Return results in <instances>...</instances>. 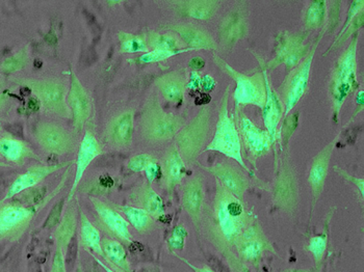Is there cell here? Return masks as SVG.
Masks as SVG:
<instances>
[{
    "label": "cell",
    "instance_id": "e0dca14e",
    "mask_svg": "<svg viewBox=\"0 0 364 272\" xmlns=\"http://www.w3.org/2000/svg\"><path fill=\"white\" fill-rule=\"evenodd\" d=\"M0 157L17 165H22L29 159H38L37 155L24 141L14 137L0 138Z\"/></svg>",
    "mask_w": 364,
    "mask_h": 272
},
{
    "label": "cell",
    "instance_id": "8fae6325",
    "mask_svg": "<svg viewBox=\"0 0 364 272\" xmlns=\"http://www.w3.org/2000/svg\"><path fill=\"white\" fill-rule=\"evenodd\" d=\"M237 87L235 99L237 104H254L262 107L266 103V92L262 80L257 75L248 77L237 76Z\"/></svg>",
    "mask_w": 364,
    "mask_h": 272
},
{
    "label": "cell",
    "instance_id": "4316f807",
    "mask_svg": "<svg viewBox=\"0 0 364 272\" xmlns=\"http://www.w3.org/2000/svg\"><path fill=\"white\" fill-rule=\"evenodd\" d=\"M119 210L125 215L128 224H132L139 233L146 234L154 229V218L143 209L134 206L118 207Z\"/></svg>",
    "mask_w": 364,
    "mask_h": 272
},
{
    "label": "cell",
    "instance_id": "e575fe53",
    "mask_svg": "<svg viewBox=\"0 0 364 272\" xmlns=\"http://www.w3.org/2000/svg\"><path fill=\"white\" fill-rule=\"evenodd\" d=\"M26 62H28V55L24 51H21V53L11 56L10 58L4 60V64H2V70L6 73H11V72L24 68Z\"/></svg>",
    "mask_w": 364,
    "mask_h": 272
},
{
    "label": "cell",
    "instance_id": "603a6c76",
    "mask_svg": "<svg viewBox=\"0 0 364 272\" xmlns=\"http://www.w3.org/2000/svg\"><path fill=\"white\" fill-rule=\"evenodd\" d=\"M157 87L161 95L170 102H178L186 91V78L179 72H170L157 80Z\"/></svg>",
    "mask_w": 364,
    "mask_h": 272
},
{
    "label": "cell",
    "instance_id": "6da1fadb",
    "mask_svg": "<svg viewBox=\"0 0 364 272\" xmlns=\"http://www.w3.org/2000/svg\"><path fill=\"white\" fill-rule=\"evenodd\" d=\"M215 215L220 229L227 240L237 239L247 224L246 211L242 200L220 188L215 197Z\"/></svg>",
    "mask_w": 364,
    "mask_h": 272
},
{
    "label": "cell",
    "instance_id": "ee69618b",
    "mask_svg": "<svg viewBox=\"0 0 364 272\" xmlns=\"http://www.w3.org/2000/svg\"><path fill=\"white\" fill-rule=\"evenodd\" d=\"M196 272H215L208 268V267H202V268L197 269Z\"/></svg>",
    "mask_w": 364,
    "mask_h": 272
},
{
    "label": "cell",
    "instance_id": "d6986e66",
    "mask_svg": "<svg viewBox=\"0 0 364 272\" xmlns=\"http://www.w3.org/2000/svg\"><path fill=\"white\" fill-rule=\"evenodd\" d=\"M132 201L139 205V208L149 213L154 218H159L165 214L163 199L150 185L144 184L136 188L132 193Z\"/></svg>",
    "mask_w": 364,
    "mask_h": 272
},
{
    "label": "cell",
    "instance_id": "ac0fdd59",
    "mask_svg": "<svg viewBox=\"0 0 364 272\" xmlns=\"http://www.w3.org/2000/svg\"><path fill=\"white\" fill-rule=\"evenodd\" d=\"M332 151H333V145L328 146L325 149L321 151L318 156L314 158L311 168H310L309 183L311 185L314 199H318L321 193H322L323 184H325V180L327 178L328 170H329Z\"/></svg>",
    "mask_w": 364,
    "mask_h": 272
},
{
    "label": "cell",
    "instance_id": "277c9868",
    "mask_svg": "<svg viewBox=\"0 0 364 272\" xmlns=\"http://www.w3.org/2000/svg\"><path fill=\"white\" fill-rule=\"evenodd\" d=\"M179 116L164 111L159 107H150L141 121V132L151 143H164L178 134L182 126Z\"/></svg>",
    "mask_w": 364,
    "mask_h": 272
},
{
    "label": "cell",
    "instance_id": "b9f144b4",
    "mask_svg": "<svg viewBox=\"0 0 364 272\" xmlns=\"http://www.w3.org/2000/svg\"><path fill=\"white\" fill-rule=\"evenodd\" d=\"M94 259H95L96 262L98 263L99 265H100L101 267H102L103 271L105 272H119L117 271H114V269L109 268V265H105V262H102V261L100 260V259L96 257V256H93Z\"/></svg>",
    "mask_w": 364,
    "mask_h": 272
},
{
    "label": "cell",
    "instance_id": "7dc6e473",
    "mask_svg": "<svg viewBox=\"0 0 364 272\" xmlns=\"http://www.w3.org/2000/svg\"><path fill=\"white\" fill-rule=\"evenodd\" d=\"M1 87H2V83L0 82V89H1Z\"/></svg>",
    "mask_w": 364,
    "mask_h": 272
},
{
    "label": "cell",
    "instance_id": "f546056e",
    "mask_svg": "<svg viewBox=\"0 0 364 272\" xmlns=\"http://www.w3.org/2000/svg\"><path fill=\"white\" fill-rule=\"evenodd\" d=\"M296 191L293 175H283L277 188V197L280 200L281 205H283L282 207L291 208V205H294V200L296 199Z\"/></svg>",
    "mask_w": 364,
    "mask_h": 272
},
{
    "label": "cell",
    "instance_id": "f35d334b",
    "mask_svg": "<svg viewBox=\"0 0 364 272\" xmlns=\"http://www.w3.org/2000/svg\"><path fill=\"white\" fill-rule=\"evenodd\" d=\"M50 272H67L66 254L56 249L51 262Z\"/></svg>",
    "mask_w": 364,
    "mask_h": 272
},
{
    "label": "cell",
    "instance_id": "7a4b0ae2",
    "mask_svg": "<svg viewBox=\"0 0 364 272\" xmlns=\"http://www.w3.org/2000/svg\"><path fill=\"white\" fill-rule=\"evenodd\" d=\"M210 120L211 110L210 107H204L196 118L179 132L177 136V150L183 161L188 163L196 161L208 138Z\"/></svg>",
    "mask_w": 364,
    "mask_h": 272
},
{
    "label": "cell",
    "instance_id": "ab89813d",
    "mask_svg": "<svg viewBox=\"0 0 364 272\" xmlns=\"http://www.w3.org/2000/svg\"><path fill=\"white\" fill-rule=\"evenodd\" d=\"M176 53H178L177 51L154 50L144 55L141 60L145 62H157V60H166V58L175 55Z\"/></svg>",
    "mask_w": 364,
    "mask_h": 272
},
{
    "label": "cell",
    "instance_id": "2e32d148",
    "mask_svg": "<svg viewBox=\"0 0 364 272\" xmlns=\"http://www.w3.org/2000/svg\"><path fill=\"white\" fill-rule=\"evenodd\" d=\"M109 136L116 147H127L134 136V112H123L112 121L109 127Z\"/></svg>",
    "mask_w": 364,
    "mask_h": 272
},
{
    "label": "cell",
    "instance_id": "4dcf8cb0",
    "mask_svg": "<svg viewBox=\"0 0 364 272\" xmlns=\"http://www.w3.org/2000/svg\"><path fill=\"white\" fill-rule=\"evenodd\" d=\"M149 43L155 50L175 51L181 47L178 38L170 33H151Z\"/></svg>",
    "mask_w": 364,
    "mask_h": 272
},
{
    "label": "cell",
    "instance_id": "60d3db41",
    "mask_svg": "<svg viewBox=\"0 0 364 272\" xmlns=\"http://www.w3.org/2000/svg\"><path fill=\"white\" fill-rule=\"evenodd\" d=\"M145 172L146 176L148 178V181L152 183L157 176V172H159V166H157L156 161H154V163H150L149 165L147 166V168H146Z\"/></svg>",
    "mask_w": 364,
    "mask_h": 272
},
{
    "label": "cell",
    "instance_id": "d4e9b609",
    "mask_svg": "<svg viewBox=\"0 0 364 272\" xmlns=\"http://www.w3.org/2000/svg\"><path fill=\"white\" fill-rule=\"evenodd\" d=\"M176 31L182 39V41L188 44L192 48L198 49H215V43L210 33L203 29L194 26H175L172 28Z\"/></svg>",
    "mask_w": 364,
    "mask_h": 272
},
{
    "label": "cell",
    "instance_id": "5bb4252c",
    "mask_svg": "<svg viewBox=\"0 0 364 272\" xmlns=\"http://www.w3.org/2000/svg\"><path fill=\"white\" fill-rule=\"evenodd\" d=\"M204 203V185L201 178L195 177L186 182L182 190V207L196 222L202 213Z\"/></svg>",
    "mask_w": 364,
    "mask_h": 272
},
{
    "label": "cell",
    "instance_id": "83f0119b",
    "mask_svg": "<svg viewBox=\"0 0 364 272\" xmlns=\"http://www.w3.org/2000/svg\"><path fill=\"white\" fill-rule=\"evenodd\" d=\"M266 98V103H264L266 104V109H264V122H266L269 136L273 138L274 134L276 132V127H277V124L279 122L281 116V105L277 97H276L275 94L272 93V92L269 91Z\"/></svg>",
    "mask_w": 364,
    "mask_h": 272
},
{
    "label": "cell",
    "instance_id": "1f68e13d",
    "mask_svg": "<svg viewBox=\"0 0 364 272\" xmlns=\"http://www.w3.org/2000/svg\"><path fill=\"white\" fill-rule=\"evenodd\" d=\"M215 1H192L186 6L188 16L196 19H210L218 8Z\"/></svg>",
    "mask_w": 364,
    "mask_h": 272
},
{
    "label": "cell",
    "instance_id": "bcb514c9",
    "mask_svg": "<svg viewBox=\"0 0 364 272\" xmlns=\"http://www.w3.org/2000/svg\"><path fill=\"white\" fill-rule=\"evenodd\" d=\"M75 272H82V271L80 268H77L76 269Z\"/></svg>",
    "mask_w": 364,
    "mask_h": 272
},
{
    "label": "cell",
    "instance_id": "cb8c5ba5",
    "mask_svg": "<svg viewBox=\"0 0 364 272\" xmlns=\"http://www.w3.org/2000/svg\"><path fill=\"white\" fill-rule=\"evenodd\" d=\"M77 227V212L73 205H69L60 219V226L55 232L56 249L67 253L71 239Z\"/></svg>",
    "mask_w": 364,
    "mask_h": 272
},
{
    "label": "cell",
    "instance_id": "8d00e7d4",
    "mask_svg": "<svg viewBox=\"0 0 364 272\" xmlns=\"http://www.w3.org/2000/svg\"><path fill=\"white\" fill-rule=\"evenodd\" d=\"M154 159L148 154H139L130 158L128 161V168L132 172L141 173L147 168L150 163H154Z\"/></svg>",
    "mask_w": 364,
    "mask_h": 272
},
{
    "label": "cell",
    "instance_id": "f6af8a7d",
    "mask_svg": "<svg viewBox=\"0 0 364 272\" xmlns=\"http://www.w3.org/2000/svg\"><path fill=\"white\" fill-rule=\"evenodd\" d=\"M6 165V164H4V163H2L1 161H0V168H1V166H4Z\"/></svg>",
    "mask_w": 364,
    "mask_h": 272
},
{
    "label": "cell",
    "instance_id": "52a82bcc",
    "mask_svg": "<svg viewBox=\"0 0 364 272\" xmlns=\"http://www.w3.org/2000/svg\"><path fill=\"white\" fill-rule=\"evenodd\" d=\"M35 137L42 149L50 154L64 155L73 150L74 141L70 132L58 124H38Z\"/></svg>",
    "mask_w": 364,
    "mask_h": 272
},
{
    "label": "cell",
    "instance_id": "9c48e42d",
    "mask_svg": "<svg viewBox=\"0 0 364 272\" xmlns=\"http://www.w3.org/2000/svg\"><path fill=\"white\" fill-rule=\"evenodd\" d=\"M64 166L65 164H53V165L33 166V168H29L28 170H26L24 174L20 175L11 184L10 187L6 191V197H4V201L12 199L15 195L38 185V184L41 183L43 180L46 179L47 177L50 176L53 173L58 172Z\"/></svg>",
    "mask_w": 364,
    "mask_h": 272
},
{
    "label": "cell",
    "instance_id": "c3c4849f",
    "mask_svg": "<svg viewBox=\"0 0 364 272\" xmlns=\"http://www.w3.org/2000/svg\"><path fill=\"white\" fill-rule=\"evenodd\" d=\"M293 272H304V271H293Z\"/></svg>",
    "mask_w": 364,
    "mask_h": 272
},
{
    "label": "cell",
    "instance_id": "8992f818",
    "mask_svg": "<svg viewBox=\"0 0 364 272\" xmlns=\"http://www.w3.org/2000/svg\"><path fill=\"white\" fill-rule=\"evenodd\" d=\"M92 205L97 215L99 226L103 231L111 236L112 239L132 244V237L129 231V224L120 212L109 206L97 197H91Z\"/></svg>",
    "mask_w": 364,
    "mask_h": 272
},
{
    "label": "cell",
    "instance_id": "836d02e7",
    "mask_svg": "<svg viewBox=\"0 0 364 272\" xmlns=\"http://www.w3.org/2000/svg\"><path fill=\"white\" fill-rule=\"evenodd\" d=\"M325 4L323 1H314L307 13V24L312 28L320 26L325 15Z\"/></svg>",
    "mask_w": 364,
    "mask_h": 272
},
{
    "label": "cell",
    "instance_id": "d590c367",
    "mask_svg": "<svg viewBox=\"0 0 364 272\" xmlns=\"http://www.w3.org/2000/svg\"><path fill=\"white\" fill-rule=\"evenodd\" d=\"M186 236L188 232L183 227H177L173 230L170 237H168V244L172 251H181L183 249L186 244Z\"/></svg>",
    "mask_w": 364,
    "mask_h": 272
},
{
    "label": "cell",
    "instance_id": "681fc988",
    "mask_svg": "<svg viewBox=\"0 0 364 272\" xmlns=\"http://www.w3.org/2000/svg\"><path fill=\"white\" fill-rule=\"evenodd\" d=\"M0 131H1V129H0Z\"/></svg>",
    "mask_w": 364,
    "mask_h": 272
},
{
    "label": "cell",
    "instance_id": "4fadbf2b",
    "mask_svg": "<svg viewBox=\"0 0 364 272\" xmlns=\"http://www.w3.org/2000/svg\"><path fill=\"white\" fill-rule=\"evenodd\" d=\"M69 103H70L74 125L78 130L82 129L89 118L91 104L85 87L75 75L71 76Z\"/></svg>",
    "mask_w": 364,
    "mask_h": 272
},
{
    "label": "cell",
    "instance_id": "44dd1931",
    "mask_svg": "<svg viewBox=\"0 0 364 272\" xmlns=\"http://www.w3.org/2000/svg\"><path fill=\"white\" fill-rule=\"evenodd\" d=\"M80 241L82 249L92 256H99L103 259L102 237L100 232L94 226L93 222L87 217L84 212L80 213Z\"/></svg>",
    "mask_w": 364,
    "mask_h": 272
},
{
    "label": "cell",
    "instance_id": "3957f363",
    "mask_svg": "<svg viewBox=\"0 0 364 272\" xmlns=\"http://www.w3.org/2000/svg\"><path fill=\"white\" fill-rule=\"evenodd\" d=\"M36 214L33 207L17 203L0 206V241L19 239L28 231Z\"/></svg>",
    "mask_w": 364,
    "mask_h": 272
},
{
    "label": "cell",
    "instance_id": "ba28073f",
    "mask_svg": "<svg viewBox=\"0 0 364 272\" xmlns=\"http://www.w3.org/2000/svg\"><path fill=\"white\" fill-rule=\"evenodd\" d=\"M31 91L39 97L47 109L66 116V87L55 80H31L26 83Z\"/></svg>",
    "mask_w": 364,
    "mask_h": 272
},
{
    "label": "cell",
    "instance_id": "74e56055",
    "mask_svg": "<svg viewBox=\"0 0 364 272\" xmlns=\"http://www.w3.org/2000/svg\"><path fill=\"white\" fill-rule=\"evenodd\" d=\"M326 237L323 236H318V237L312 238L309 244V251L314 254L316 260L321 261L323 258V253L326 251Z\"/></svg>",
    "mask_w": 364,
    "mask_h": 272
},
{
    "label": "cell",
    "instance_id": "7bdbcfd3",
    "mask_svg": "<svg viewBox=\"0 0 364 272\" xmlns=\"http://www.w3.org/2000/svg\"><path fill=\"white\" fill-rule=\"evenodd\" d=\"M8 100V97L6 95H0V109L4 107V103Z\"/></svg>",
    "mask_w": 364,
    "mask_h": 272
},
{
    "label": "cell",
    "instance_id": "7c38bea8",
    "mask_svg": "<svg viewBox=\"0 0 364 272\" xmlns=\"http://www.w3.org/2000/svg\"><path fill=\"white\" fill-rule=\"evenodd\" d=\"M211 172L223 184L225 190L242 200L248 188V180L242 172L230 163H218Z\"/></svg>",
    "mask_w": 364,
    "mask_h": 272
},
{
    "label": "cell",
    "instance_id": "484cf974",
    "mask_svg": "<svg viewBox=\"0 0 364 272\" xmlns=\"http://www.w3.org/2000/svg\"><path fill=\"white\" fill-rule=\"evenodd\" d=\"M242 126V134L245 137L249 149H251L254 154L262 155L269 149V141L266 132L256 127L249 119L244 118L240 123Z\"/></svg>",
    "mask_w": 364,
    "mask_h": 272
},
{
    "label": "cell",
    "instance_id": "9a60e30c",
    "mask_svg": "<svg viewBox=\"0 0 364 272\" xmlns=\"http://www.w3.org/2000/svg\"><path fill=\"white\" fill-rule=\"evenodd\" d=\"M312 55L307 58L299 68L291 73L287 87V109L285 114L293 109L296 103L300 100L301 97L306 89L309 80L310 66H311Z\"/></svg>",
    "mask_w": 364,
    "mask_h": 272
},
{
    "label": "cell",
    "instance_id": "f1b7e54d",
    "mask_svg": "<svg viewBox=\"0 0 364 272\" xmlns=\"http://www.w3.org/2000/svg\"><path fill=\"white\" fill-rule=\"evenodd\" d=\"M240 255L250 260V259H256L262 255L264 245L257 237L254 236V234L246 232L240 239Z\"/></svg>",
    "mask_w": 364,
    "mask_h": 272
},
{
    "label": "cell",
    "instance_id": "d6a6232c",
    "mask_svg": "<svg viewBox=\"0 0 364 272\" xmlns=\"http://www.w3.org/2000/svg\"><path fill=\"white\" fill-rule=\"evenodd\" d=\"M121 49L124 53H141L147 50V46L144 40L134 36L122 33L121 35Z\"/></svg>",
    "mask_w": 364,
    "mask_h": 272
},
{
    "label": "cell",
    "instance_id": "5b68a950",
    "mask_svg": "<svg viewBox=\"0 0 364 272\" xmlns=\"http://www.w3.org/2000/svg\"><path fill=\"white\" fill-rule=\"evenodd\" d=\"M208 150H215L222 153L229 158L235 159L240 165L244 166L240 150V136L235 124L231 120L227 109V97H225L221 111H220L219 121L217 123L215 136L208 148Z\"/></svg>",
    "mask_w": 364,
    "mask_h": 272
},
{
    "label": "cell",
    "instance_id": "ffe728a7",
    "mask_svg": "<svg viewBox=\"0 0 364 272\" xmlns=\"http://www.w3.org/2000/svg\"><path fill=\"white\" fill-rule=\"evenodd\" d=\"M163 173L166 183L170 188L178 185L183 179L186 164L177 148L172 147L166 153L163 161Z\"/></svg>",
    "mask_w": 364,
    "mask_h": 272
},
{
    "label": "cell",
    "instance_id": "30bf717a",
    "mask_svg": "<svg viewBox=\"0 0 364 272\" xmlns=\"http://www.w3.org/2000/svg\"><path fill=\"white\" fill-rule=\"evenodd\" d=\"M100 154V143H98L97 139H96L93 134L87 132L85 134L84 138H82V143H80V150H78L75 163V176H74L73 186H72V190L70 193H69V202L71 201L78 184L82 181L85 170L89 168L90 164L93 163Z\"/></svg>",
    "mask_w": 364,
    "mask_h": 272
},
{
    "label": "cell",
    "instance_id": "7402d4cb",
    "mask_svg": "<svg viewBox=\"0 0 364 272\" xmlns=\"http://www.w3.org/2000/svg\"><path fill=\"white\" fill-rule=\"evenodd\" d=\"M103 259L107 264L114 267L119 272H130V264L128 262L127 249L118 240L105 238L101 242Z\"/></svg>",
    "mask_w": 364,
    "mask_h": 272
}]
</instances>
